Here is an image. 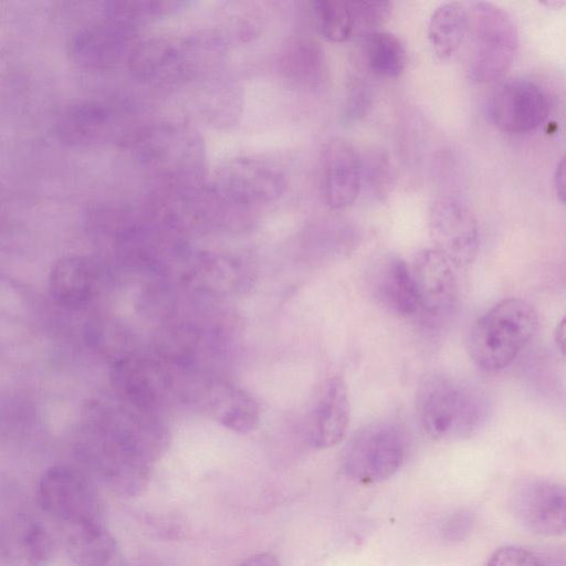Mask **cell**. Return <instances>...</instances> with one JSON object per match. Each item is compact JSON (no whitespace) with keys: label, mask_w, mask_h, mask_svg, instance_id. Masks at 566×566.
<instances>
[{"label":"cell","mask_w":566,"mask_h":566,"mask_svg":"<svg viewBox=\"0 0 566 566\" xmlns=\"http://www.w3.org/2000/svg\"><path fill=\"white\" fill-rule=\"evenodd\" d=\"M222 40L210 32L186 36H154L132 48L130 75L142 84L168 86L206 75L222 60Z\"/></svg>","instance_id":"cell-1"},{"label":"cell","mask_w":566,"mask_h":566,"mask_svg":"<svg viewBox=\"0 0 566 566\" xmlns=\"http://www.w3.org/2000/svg\"><path fill=\"white\" fill-rule=\"evenodd\" d=\"M138 165L163 186L205 185L207 155L201 135L184 124H150L127 136L125 142Z\"/></svg>","instance_id":"cell-2"},{"label":"cell","mask_w":566,"mask_h":566,"mask_svg":"<svg viewBox=\"0 0 566 566\" xmlns=\"http://www.w3.org/2000/svg\"><path fill=\"white\" fill-rule=\"evenodd\" d=\"M420 424L437 441L465 440L483 426L486 408L471 386L442 374L421 380L416 397Z\"/></svg>","instance_id":"cell-3"},{"label":"cell","mask_w":566,"mask_h":566,"mask_svg":"<svg viewBox=\"0 0 566 566\" xmlns=\"http://www.w3.org/2000/svg\"><path fill=\"white\" fill-rule=\"evenodd\" d=\"M537 326V313L527 301L521 297L501 300L471 327L470 356L481 370L501 371L528 345Z\"/></svg>","instance_id":"cell-4"},{"label":"cell","mask_w":566,"mask_h":566,"mask_svg":"<svg viewBox=\"0 0 566 566\" xmlns=\"http://www.w3.org/2000/svg\"><path fill=\"white\" fill-rule=\"evenodd\" d=\"M469 33L461 57L467 76L475 83L501 78L511 67L518 45L511 15L488 1H468Z\"/></svg>","instance_id":"cell-5"},{"label":"cell","mask_w":566,"mask_h":566,"mask_svg":"<svg viewBox=\"0 0 566 566\" xmlns=\"http://www.w3.org/2000/svg\"><path fill=\"white\" fill-rule=\"evenodd\" d=\"M128 8L127 1L106 2L98 19L70 36V60L85 70H105L129 54L139 24Z\"/></svg>","instance_id":"cell-6"},{"label":"cell","mask_w":566,"mask_h":566,"mask_svg":"<svg viewBox=\"0 0 566 566\" xmlns=\"http://www.w3.org/2000/svg\"><path fill=\"white\" fill-rule=\"evenodd\" d=\"M36 497L40 507L60 530L76 525L105 524L95 485L78 468L57 464L40 478Z\"/></svg>","instance_id":"cell-7"},{"label":"cell","mask_w":566,"mask_h":566,"mask_svg":"<svg viewBox=\"0 0 566 566\" xmlns=\"http://www.w3.org/2000/svg\"><path fill=\"white\" fill-rule=\"evenodd\" d=\"M406 441L402 431L389 421H374L358 429L342 453L345 475L360 484L391 478L402 465Z\"/></svg>","instance_id":"cell-8"},{"label":"cell","mask_w":566,"mask_h":566,"mask_svg":"<svg viewBox=\"0 0 566 566\" xmlns=\"http://www.w3.org/2000/svg\"><path fill=\"white\" fill-rule=\"evenodd\" d=\"M210 187L229 203L249 211L277 200L286 189V177L272 160L238 156L218 168Z\"/></svg>","instance_id":"cell-9"},{"label":"cell","mask_w":566,"mask_h":566,"mask_svg":"<svg viewBox=\"0 0 566 566\" xmlns=\"http://www.w3.org/2000/svg\"><path fill=\"white\" fill-rule=\"evenodd\" d=\"M428 228L433 249L453 266L463 268L475 260L479 224L464 203L451 197L437 199L428 212Z\"/></svg>","instance_id":"cell-10"},{"label":"cell","mask_w":566,"mask_h":566,"mask_svg":"<svg viewBox=\"0 0 566 566\" xmlns=\"http://www.w3.org/2000/svg\"><path fill=\"white\" fill-rule=\"evenodd\" d=\"M514 518L527 531L558 536L566 528V492L562 483L531 478L517 483L510 494Z\"/></svg>","instance_id":"cell-11"},{"label":"cell","mask_w":566,"mask_h":566,"mask_svg":"<svg viewBox=\"0 0 566 566\" xmlns=\"http://www.w3.org/2000/svg\"><path fill=\"white\" fill-rule=\"evenodd\" d=\"M546 93L536 83L515 78L501 85L488 104V116L500 130L524 134L539 127L548 117Z\"/></svg>","instance_id":"cell-12"},{"label":"cell","mask_w":566,"mask_h":566,"mask_svg":"<svg viewBox=\"0 0 566 566\" xmlns=\"http://www.w3.org/2000/svg\"><path fill=\"white\" fill-rule=\"evenodd\" d=\"M410 268L419 311L432 323L449 319L458 306L453 265L434 249L417 253Z\"/></svg>","instance_id":"cell-13"},{"label":"cell","mask_w":566,"mask_h":566,"mask_svg":"<svg viewBox=\"0 0 566 566\" xmlns=\"http://www.w3.org/2000/svg\"><path fill=\"white\" fill-rule=\"evenodd\" d=\"M322 190L326 205L344 209L353 205L363 185L361 157L343 139L329 140L322 156Z\"/></svg>","instance_id":"cell-14"},{"label":"cell","mask_w":566,"mask_h":566,"mask_svg":"<svg viewBox=\"0 0 566 566\" xmlns=\"http://www.w3.org/2000/svg\"><path fill=\"white\" fill-rule=\"evenodd\" d=\"M54 549L51 533L32 516L17 514L0 525V559L6 566H46Z\"/></svg>","instance_id":"cell-15"},{"label":"cell","mask_w":566,"mask_h":566,"mask_svg":"<svg viewBox=\"0 0 566 566\" xmlns=\"http://www.w3.org/2000/svg\"><path fill=\"white\" fill-rule=\"evenodd\" d=\"M118 120L108 105L97 101H77L66 106L55 122L61 143L88 147L115 139Z\"/></svg>","instance_id":"cell-16"},{"label":"cell","mask_w":566,"mask_h":566,"mask_svg":"<svg viewBox=\"0 0 566 566\" xmlns=\"http://www.w3.org/2000/svg\"><path fill=\"white\" fill-rule=\"evenodd\" d=\"M350 418V401L345 380L333 376L324 381L312 411L311 442L317 449L338 444Z\"/></svg>","instance_id":"cell-17"},{"label":"cell","mask_w":566,"mask_h":566,"mask_svg":"<svg viewBox=\"0 0 566 566\" xmlns=\"http://www.w3.org/2000/svg\"><path fill=\"white\" fill-rule=\"evenodd\" d=\"M97 274V266L92 259L84 255H65L55 261L50 270V293L61 306L80 308L93 297Z\"/></svg>","instance_id":"cell-18"},{"label":"cell","mask_w":566,"mask_h":566,"mask_svg":"<svg viewBox=\"0 0 566 566\" xmlns=\"http://www.w3.org/2000/svg\"><path fill=\"white\" fill-rule=\"evenodd\" d=\"M467 2L451 1L440 4L428 21V39L436 56L449 61L461 56L469 33Z\"/></svg>","instance_id":"cell-19"},{"label":"cell","mask_w":566,"mask_h":566,"mask_svg":"<svg viewBox=\"0 0 566 566\" xmlns=\"http://www.w3.org/2000/svg\"><path fill=\"white\" fill-rule=\"evenodd\" d=\"M374 293L379 303L396 315L407 317L419 311L410 268L401 259L391 258L380 266Z\"/></svg>","instance_id":"cell-20"},{"label":"cell","mask_w":566,"mask_h":566,"mask_svg":"<svg viewBox=\"0 0 566 566\" xmlns=\"http://www.w3.org/2000/svg\"><path fill=\"white\" fill-rule=\"evenodd\" d=\"M65 551L77 566H105L115 555L116 543L105 524L61 530Z\"/></svg>","instance_id":"cell-21"},{"label":"cell","mask_w":566,"mask_h":566,"mask_svg":"<svg viewBox=\"0 0 566 566\" xmlns=\"http://www.w3.org/2000/svg\"><path fill=\"white\" fill-rule=\"evenodd\" d=\"M359 59L373 76L394 80L407 65V51L401 40L390 32L376 31L360 38Z\"/></svg>","instance_id":"cell-22"},{"label":"cell","mask_w":566,"mask_h":566,"mask_svg":"<svg viewBox=\"0 0 566 566\" xmlns=\"http://www.w3.org/2000/svg\"><path fill=\"white\" fill-rule=\"evenodd\" d=\"M210 405L217 420L235 432H249L259 423L256 400L233 385H216L210 392Z\"/></svg>","instance_id":"cell-23"},{"label":"cell","mask_w":566,"mask_h":566,"mask_svg":"<svg viewBox=\"0 0 566 566\" xmlns=\"http://www.w3.org/2000/svg\"><path fill=\"white\" fill-rule=\"evenodd\" d=\"M317 32L327 41L342 43L354 36V18L349 1L317 0L311 3Z\"/></svg>","instance_id":"cell-24"},{"label":"cell","mask_w":566,"mask_h":566,"mask_svg":"<svg viewBox=\"0 0 566 566\" xmlns=\"http://www.w3.org/2000/svg\"><path fill=\"white\" fill-rule=\"evenodd\" d=\"M283 64L289 77L310 87H316L323 78V52L315 41L300 39L293 42Z\"/></svg>","instance_id":"cell-25"},{"label":"cell","mask_w":566,"mask_h":566,"mask_svg":"<svg viewBox=\"0 0 566 566\" xmlns=\"http://www.w3.org/2000/svg\"><path fill=\"white\" fill-rule=\"evenodd\" d=\"M354 18V35L360 38L376 32L391 11V2L379 0L349 1Z\"/></svg>","instance_id":"cell-26"},{"label":"cell","mask_w":566,"mask_h":566,"mask_svg":"<svg viewBox=\"0 0 566 566\" xmlns=\"http://www.w3.org/2000/svg\"><path fill=\"white\" fill-rule=\"evenodd\" d=\"M474 526L473 514L465 510L449 513L439 522V537L448 543H457L469 536Z\"/></svg>","instance_id":"cell-27"},{"label":"cell","mask_w":566,"mask_h":566,"mask_svg":"<svg viewBox=\"0 0 566 566\" xmlns=\"http://www.w3.org/2000/svg\"><path fill=\"white\" fill-rule=\"evenodd\" d=\"M371 103V93L369 87L359 81H356L349 87L342 117L344 123L353 124L361 119L368 112Z\"/></svg>","instance_id":"cell-28"},{"label":"cell","mask_w":566,"mask_h":566,"mask_svg":"<svg viewBox=\"0 0 566 566\" xmlns=\"http://www.w3.org/2000/svg\"><path fill=\"white\" fill-rule=\"evenodd\" d=\"M485 566H543L539 559L526 548L506 545L494 551Z\"/></svg>","instance_id":"cell-29"},{"label":"cell","mask_w":566,"mask_h":566,"mask_svg":"<svg viewBox=\"0 0 566 566\" xmlns=\"http://www.w3.org/2000/svg\"><path fill=\"white\" fill-rule=\"evenodd\" d=\"M565 176H566L565 158L562 157L559 163L556 166V169L554 171V177H553V185H554L555 193L562 203L565 202V198H566V186H565L566 177Z\"/></svg>","instance_id":"cell-30"},{"label":"cell","mask_w":566,"mask_h":566,"mask_svg":"<svg viewBox=\"0 0 566 566\" xmlns=\"http://www.w3.org/2000/svg\"><path fill=\"white\" fill-rule=\"evenodd\" d=\"M239 566H281L271 553H260L243 560Z\"/></svg>","instance_id":"cell-31"},{"label":"cell","mask_w":566,"mask_h":566,"mask_svg":"<svg viewBox=\"0 0 566 566\" xmlns=\"http://www.w3.org/2000/svg\"><path fill=\"white\" fill-rule=\"evenodd\" d=\"M555 339L559 349L565 352V318H563L556 327Z\"/></svg>","instance_id":"cell-32"},{"label":"cell","mask_w":566,"mask_h":566,"mask_svg":"<svg viewBox=\"0 0 566 566\" xmlns=\"http://www.w3.org/2000/svg\"><path fill=\"white\" fill-rule=\"evenodd\" d=\"M544 4L553 8V9H558L559 7L564 6V1H559V0H548V1H545L543 2Z\"/></svg>","instance_id":"cell-33"}]
</instances>
